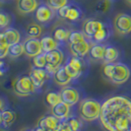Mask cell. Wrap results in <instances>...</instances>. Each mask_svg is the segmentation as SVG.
Masks as SVG:
<instances>
[{"mask_svg": "<svg viewBox=\"0 0 131 131\" xmlns=\"http://www.w3.org/2000/svg\"><path fill=\"white\" fill-rule=\"evenodd\" d=\"M100 119L106 131H128L131 125V99L115 96L102 105Z\"/></svg>", "mask_w": 131, "mask_h": 131, "instance_id": "6da1fadb", "label": "cell"}, {"mask_svg": "<svg viewBox=\"0 0 131 131\" xmlns=\"http://www.w3.org/2000/svg\"><path fill=\"white\" fill-rule=\"evenodd\" d=\"M102 104L95 99H85L79 105V115L85 121H93L100 118Z\"/></svg>", "mask_w": 131, "mask_h": 131, "instance_id": "7a4b0ae2", "label": "cell"}, {"mask_svg": "<svg viewBox=\"0 0 131 131\" xmlns=\"http://www.w3.org/2000/svg\"><path fill=\"white\" fill-rule=\"evenodd\" d=\"M14 93L20 97H28L35 93L36 88L30 76H20L13 84Z\"/></svg>", "mask_w": 131, "mask_h": 131, "instance_id": "3957f363", "label": "cell"}, {"mask_svg": "<svg viewBox=\"0 0 131 131\" xmlns=\"http://www.w3.org/2000/svg\"><path fill=\"white\" fill-rule=\"evenodd\" d=\"M130 74L129 66L122 62H117L113 64L112 78L110 81L115 85H121L128 81V79L130 78Z\"/></svg>", "mask_w": 131, "mask_h": 131, "instance_id": "277c9868", "label": "cell"}, {"mask_svg": "<svg viewBox=\"0 0 131 131\" xmlns=\"http://www.w3.org/2000/svg\"><path fill=\"white\" fill-rule=\"evenodd\" d=\"M46 65L45 69L49 75H53V73L56 71V69L61 66V63L63 62L64 55L63 52L59 49H54L49 52L46 53Z\"/></svg>", "mask_w": 131, "mask_h": 131, "instance_id": "5b68a950", "label": "cell"}, {"mask_svg": "<svg viewBox=\"0 0 131 131\" xmlns=\"http://www.w3.org/2000/svg\"><path fill=\"white\" fill-rule=\"evenodd\" d=\"M113 28L119 36L131 33V15L127 13L117 14L113 20Z\"/></svg>", "mask_w": 131, "mask_h": 131, "instance_id": "8992f818", "label": "cell"}, {"mask_svg": "<svg viewBox=\"0 0 131 131\" xmlns=\"http://www.w3.org/2000/svg\"><path fill=\"white\" fill-rule=\"evenodd\" d=\"M57 14L60 18L65 19L69 22H77L81 19L83 12L78 5L66 4L65 6L57 10Z\"/></svg>", "mask_w": 131, "mask_h": 131, "instance_id": "52a82bcc", "label": "cell"}, {"mask_svg": "<svg viewBox=\"0 0 131 131\" xmlns=\"http://www.w3.org/2000/svg\"><path fill=\"white\" fill-rule=\"evenodd\" d=\"M64 67L71 78H78L85 68V62L82 57L73 56L68 60Z\"/></svg>", "mask_w": 131, "mask_h": 131, "instance_id": "ba28073f", "label": "cell"}, {"mask_svg": "<svg viewBox=\"0 0 131 131\" xmlns=\"http://www.w3.org/2000/svg\"><path fill=\"white\" fill-rule=\"evenodd\" d=\"M105 27V24L99 20L88 19L83 23L82 32L85 35V37L89 39H93L95 35L98 33L101 29Z\"/></svg>", "mask_w": 131, "mask_h": 131, "instance_id": "9c48e42d", "label": "cell"}, {"mask_svg": "<svg viewBox=\"0 0 131 131\" xmlns=\"http://www.w3.org/2000/svg\"><path fill=\"white\" fill-rule=\"evenodd\" d=\"M24 46V53L29 57H35L42 53L41 50V45L40 39L37 38H28L23 42Z\"/></svg>", "mask_w": 131, "mask_h": 131, "instance_id": "30bf717a", "label": "cell"}, {"mask_svg": "<svg viewBox=\"0 0 131 131\" xmlns=\"http://www.w3.org/2000/svg\"><path fill=\"white\" fill-rule=\"evenodd\" d=\"M54 10L51 9L47 4H40L35 11V18L37 22L40 24H46L50 22L54 18Z\"/></svg>", "mask_w": 131, "mask_h": 131, "instance_id": "8fae6325", "label": "cell"}, {"mask_svg": "<svg viewBox=\"0 0 131 131\" xmlns=\"http://www.w3.org/2000/svg\"><path fill=\"white\" fill-rule=\"evenodd\" d=\"M59 94L61 97V102L65 103L70 106L76 105L80 100V94L78 90L73 87H65L59 92Z\"/></svg>", "mask_w": 131, "mask_h": 131, "instance_id": "7c38bea8", "label": "cell"}, {"mask_svg": "<svg viewBox=\"0 0 131 131\" xmlns=\"http://www.w3.org/2000/svg\"><path fill=\"white\" fill-rule=\"evenodd\" d=\"M30 78L32 79L34 83V86L37 89L41 88L42 85L45 84L46 80L48 78L49 74L46 72V70L45 68H37V67H34L33 69L31 70L30 72Z\"/></svg>", "mask_w": 131, "mask_h": 131, "instance_id": "4fadbf2b", "label": "cell"}, {"mask_svg": "<svg viewBox=\"0 0 131 131\" xmlns=\"http://www.w3.org/2000/svg\"><path fill=\"white\" fill-rule=\"evenodd\" d=\"M90 48H91V43L87 39L78 43H70V46H69L70 52L72 53L73 56L82 57V58L89 53Z\"/></svg>", "mask_w": 131, "mask_h": 131, "instance_id": "5bb4252c", "label": "cell"}, {"mask_svg": "<svg viewBox=\"0 0 131 131\" xmlns=\"http://www.w3.org/2000/svg\"><path fill=\"white\" fill-rule=\"evenodd\" d=\"M39 7L38 0H17V10L21 14L33 13Z\"/></svg>", "mask_w": 131, "mask_h": 131, "instance_id": "9a60e30c", "label": "cell"}, {"mask_svg": "<svg viewBox=\"0 0 131 131\" xmlns=\"http://www.w3.org/2000/svg\"><path fill=\"white\" fill-rule=\"evenodd\" d=\"M69 113H70V105H68L63 102H60L51 107V114L59 120L62 121L65 120L66 118L69 117Z\"/></svg>", "mask_w": 131, "mask_h": 131, "instance_id": "2e32d148", "label": "cell"}, {"mask_svg": "<svg viewBox=\"0 0 131 131\" xmlns=\"http://www.w3.org/2000/svg\"><path fill=\"white\" fill-rule=\"evenodd\" d=\"M54 82L59 86H66L67 84L70 83V81L72 78L70 77V75L66 71L64 66H60L56 69V71L53 73L52 75Z\"/></svg>", "mask_w": 131, "mask_h": 131, "instance_id": "e0dca14e", "label": "cell"}, {"mask_svg": "<svg viewBox=\"0 0 131 131\" xmlns=\"http://www.w3.org/2000/svg\"><path fill=\"white\" fill-rule=\"evenodd\" d=\"M59 124H60V120L57 119L55 116H53L52 114L42 116L39 120V123H38L39 126L48 131H53L54 129H56Z\"/></svg>", "mask_w": 131, "mask_h": 131, "instance_id": "ac0fdd59", "label": "cell"}, {"mask_svg": "<svg viewBox=\"0 0 131 131\" xmlns=\"http://www.w3.org/2000/svg\"><path fill=\"white\" fill-rule=\"evenodd\" d=\"M119 58V50L113 46H105L104 61L105 63H115Z\"/></svg>", "mask_w": 131, "mask_h": 131, "instance_id": "d6986e66", "label": "cell"}, {"mask_svg": "<svg viewBox=\"0 0 131 131\" xmlns=\"http://www.w3.org/2000/svg\"><path fill=\"white\" fill-rule=\"evenodd\" d=\"M105 46L103 43H94L89 50L90 57L93 60H104Z\"/></svg>", "mask_w": 131, "mask_h": 131, "instance_id": "ffe728a7", "label": "cell"}, {"mask_svg": "<svg viewBox=\"0 0 131 131\" xmlns=\"http://www.w3.org/2000/svg\"><path fill=\"white\" fill-rule=\"evenodd\" d=\"M3 34L5 36L6 42L8 46H12V45L20 42L21 35H20L19 31H17L16 29H14V28H8V29H6L3 32Z\"/></svg>", "mask_w": 131, "mask_h": 131, "instance_id": "44dd1931", "label": "cell"}, {"mask_svg": "<svg viewBox=\"0 0 131 131\" xmlns=\"http://www.w3.org/2000/svg\"><path fill=\"white\" fill-rule=\"evenodd\" d=\"M41 50L43 53H47L51 50H54L58 46V41H56L52 37H43L40 39Z\"/></svg>", "mask_w": 131, "mask_h": 131, "instance_id": "7402d4cb", "label": "cell"}, {"mask_svg": "<svg viewBox=\"0 0 131 131\" xmlns=\"http://www.w3.org/2000/svg\"><path fill=\"white\" fill-rule=\"evenodd\" d=\"M1 119H2V123L1 125L4 128H9L11 125L13 124V122L16 119V114L13 111L10 110H3L1 112Z\"/></svg>", "mask_w": 131, "mask_h": 131, "instance_id": "603a6c76", "label": "cell"}, {"mask_svg": "<svg viewBox=\"0 0 131 131\" xmlns=\"http://www.w3.org/2000/svg\"><path fill=\"white\" fill-rule=\"evenodd\" d=\"M70 31L67 30L63 27H58L56 28L54 31H53V36L52 38L56 41L58 42H62V41H65V40H68L69 39V36H70Z\"/></svg>", "mask_w": 131, "mask_h": 131, "instance_id": "cb8c5ba5", "label": "cell"}, {"mask_svg": "<svg viewBox=\"0 0 131 131\" xmlns=\"http://www.w3.org/2000/svg\"><path fill=\"white\" fill-rule=\"evenodd\" d=\"M110 35H111V30L106 25H105V27L103 29H101L98 33L95 35V37L93 38L92 40L95 43H102V42L105 41V39H107Z\"/></svg>", "mask_w": 131, "mask_h": 131, "instance_id": "d4e9b609", "label": "cell"}, {"mask_svg": "<svg viewBox=\"0 0 131 131\" xmlns=\"http://www.w3.org/2000/svg\"><path fill=\"white\" fill-rule=\"evenodd\" d=\"M26 31L30 38L39 39V37H40V35L42 33V28L38 23H31V24H29L27 26Z\"/></svg>", "mask_w": 131, "mask_h": 131, "instance_id": "484cf974", "label": "cell"}, {"mask_svg": "<svg viewBox=\"0 0 131 131\" xmlns=\"http://www.w3.org/2000/svg\"><path fill=\"white\" fill-rule=\"evenodd\" d=\"M23 53H24V46H23V43H21V42L9 46L8 47V55L11 58L20 57Z\"/></svg>", "mask_w": 131, "mask_h": 131, "instance_id": "4316f807", "label": "cell"}, {"mask_svg": "<svg viewBox=\"0 0 131 131\" xmlns=\"http://www.w3.org/2000/svg\"><path fill=\"white\" fill-rule=\"evenodd\" d=\"M112 7V1L111 0H98V2L96 3L95 10L98 13L105 14Z\"/></svg>", "mask_w": 131, "mask_h": 131, "instance_id": "83f0119b", "label": "cell"}, {"mask_svg": "<svg viewBox=\"0 0 131 131\" xmlns=\"http://www.w3.org/2000/svg\"><path fill=\"white\" fill-rule=\"evenodd\" d=\"M61 102V97L59 93L55 92H49L46 97V103L49 107H52L55 105Z\"/></svg>", "mask_w": 131, "mask_h": 131, "instance_id": "f1b7e54d", "label": "cell"}, {"mask_svg": "<svg viewBox=\"0 0 131 131\" xmlns=\"http://www.w3.org/2000/svg\"><path fill=\"white\" fill-rule=\"evenodd\" d=\"M86 39H87V38L85 37V35L83 34V32L75 31V32H71L70 33L68 41L70 43H78V42H81V41H84Z\"/></svg>", "mask_w": 131, "mask_h": 131, "instance_id": "f546056e", "label": "cell"}, {"mask_svg": "<svg viewBox=\"0 0 131 131\" xmlns=\"http://www.w3.org/2000/svg\"><path fill=\"white\" fill-rule=\"evenodd\" d=\"M33 64L34 67L37 68H45L46 65V53H40L39 55L33 57Z\"/></svg>", "mask_w": 131, "mask_h": 131, "instance_id": "4dcf8cb0", "label": "cell"}, {"mask_svg": "<svg viewBox=\"0 0 131 131\" xmlns=\"http://www.w3.org/2000/svg\"><path fill=\"white\" fill-rule=\"evenodd\" d=\"M64 121L73 131H79L80 128H81V122H80V120H79L78 118L75 117V116L66 118Z\"/></svg>", "mask_w": 131, "mask_h": 131, "instance_id": "1f68e13d", "label": "cell"}, {"mask_svg": "<svg viewBox=\"0 0 131 131\" xmlns=\"http://www.w3.org/2000/svg\"><path fill=\"white\" fill-rule=\"evenodd\" d=\"M46 4L55 11L68 4V0H46Z\"/></svg>", "mask_w": 131, "mask_h": 131, "instance_id": "d6a6232c", "label": "cell"}, {"mask_svg": "<svg viewBox=\"0 0 131 131\" xmlns=\"http://www.w3.org/2000/svg\"><path fill=\"white\" fill-rule=\"evenodd\" d=\"M10 15L2 10H0V30L1 29H5L8 27V25L10 24Z\"/></svg>", "mask_w": 131, "mask_h": 131, "instance_id": "836d02e7", "label": "cell"}, {"mask_svg": "<svg viewBox=\"0 0 131 131\" xmlns=\"http://www.w3.org/2000/svg\"><path fill=\"white\" fill-rule=\"evenodd\" d=\"M113 64H114V63H105L104 66H103V75H104L108 81L112 78Z\"/></svg>", "mask_w": 131, "mask_h": 131, "instance_id": "e575fe53", "label": "cell"}, {"mask_svg": "<svg viewBox=\"0 0 131 131\" xmlns=\"http://www.w3.org/2000/svg\"><path fill=\"white\" fill-rule=\"evenodd\" d=\"M9 71V65L5 61L0 60V76H4Z\"/></svg>", "mask_w": 131, "mask_h": 131, "instance_id": "d590c367", "label": "cell"}, {"mask_svg": "<svg viewBox=\"0 0 131 131\" xmlns=\"http://www.w3.org/2000/svg\"><path fill=\"white\" fill-rule=\"evenodd\" d=\"M8 47H9V46H0V59L4 58L5 56L8 55Z\"/></svg>", "mask_w": 131, "mask_h": 131, "instance_id": "8d00e7d4", "label": "cell"}, {"mask_svg": "<svg viewBox=\"0 0 131 131\" xmlns=\"http://www.w3.org/2000/svg\"><path fill=\"white\" fill-rule=\"evenodd\" d=\"M8 46L6 42V39L3 33H0V46Z\"/></svg>", "mask_w": 131, "mask_h": 131, "instance_id": "74e56055", "label": "cell"}, {"mask_svg": "<svg viewBox=\"0 0 131 131\" xmlns=\"http://www.w3.org/2000/svg\"><path fill=\"white\" fill-rule=\"evenodd\" d=\"M4 108H5V103H4V101L2 100V98L0 97V112H2Z\"/></svg>", "mask_w": 131, "mask_h": 131, "instance_id": "f35d334b", "label": "cell"}, {"mask_svg": "<svg viewBox=\"0 0 131 131\" xmlns=\"http://www.w3.org/2000/svg\"><path fill=\"white\" fill-rule=\"evenodd\" d=\"M34 131H48V130H46V129H45V128H42V127H40V126H37L35 129H34Z\"/></svg>", "mask_w": 131, "mask_h": 131, "instance_id": "ab89813d", "label": "cell"}, {"mask_svg": "<svg viewBox=\"0 0 131 131\" xmlns=\"http://www.w3.org/2000/svg\"><path fill=\"white\" fill-rule=\"evenodd\" d=\"M53 131H62V128H61V126H60V124L58 125V127H57L56 129H54Z\"/></svg>", "mask_w": 131, "mask_h": 131, "instance_id": "60d3db41", "label": "cell"}, {"mask_svg": "<svg viewBox=\"0 0 131 131\" xmlns=\"http://www.w3.org/2000/svg\"><path fill=\"white\" fill-rule=\"evenodd\" d=\"M2 123V119H1V112H0V125Z\"/></svg>", "mask_w": 131, "mask_h": 131, "instance_id": "b9f144b4", "label": "cell"}, {"mask_svg": "<svg viewBox=\"0 0 131 131\" xmlns=\"http://www.w3.org/2000/svg\"><path fill=\"white\" fill-rule=\"evenodd\" d=\"M22 131H34V130H31V129H24V130Z\"/></svg>", "mask_w": 131, "mask_h": 131, "instance_id": "7bdbcfd3", "label": "cell"}, {"mask_svg": "<svg viewBox=\"0 0 131 131\" xmlns=\"http://www.w3.org/2000/svg\"><path fill=\"white\" fill-rule=\"evenodd\" d=\"M126 1H127L128 3H130V4H131V0H126Z\"/></svg>", "mask_w": 131, "mask_h": 131, "instance_id": "ee69618b", "label": "cell"}, {"mask_svg": "<svg viewBox=\"0 0 131 131\" xmlns=\"http://www.w3.org/2000/svg\"><path fill=\"white\" fill-rule=\"evenodd\" d=\"M4 1H7V0H0V2H4Z\"/></svg>", "mask_w": 131, "mask_h": 131, "instance_id": "f6af8a7d", "label": "cell"}, {"mask_svg": "<svg viewBox=\"0 0 131 131\" xmlns=\"http://www.w3.org/2000/svg\"><path fill=\"white\" fill-rule=\"evenodd\" d=\"M128 131H131V125H130V127H129V129H128Z\"/></svg>", "mask_w": 131, "mask_h": 131, "instance_id": "bcb514c9", "label": "cell"}, {"mask_svg": "<svg viewBox=\"0 0 131 131\" xmlns=\"http://www.w3.org/2000/svg\"><path fill=\"white\" fill-rule=\"evenodd\" d=\"M111 1H113V0H111Z\"/></svg>", "mask_w": 131, "mask_h": 131, "instance_id": "7dc6e473", "label": "cell"}]
</instances>
